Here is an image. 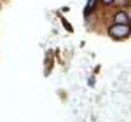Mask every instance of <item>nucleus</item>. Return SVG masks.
Masks as SVG:
<instances>
[{"label":"nucleus","instance_id":"1","mask_svg":"<svg viewBox=\"0 0 131 122\" xmlns=\"http://www.w3.org/2000/svg\"><path fill=\"white\" fill-rule=\"evenodd\" d=\"M107 35L112 40H128L131 35V25H117L110 23L107 26Z\"/></svg>","mask_w":131,"mask_h":122},{"label":"nucleus","instance_id":"2","mask_svg":"<svg viewBox=\"0 0 131 122\" xmlns=\"http://www.w3.org/2000/svg\"><path fill=\"white\" fill-rule=\"evenodd\" d=\"M110 23H117V25H131V16L128 9H115L112 12V18H110Z\"/></svg>","mask_w":131,"mask_h":122},{"label":"nucleus","instance_id":"3","mask_svg":"<svg viewBox=\"0 0 131 122\" xmlns=\"http://www.w3.org/2000/svg\"><path fill=\"white\" fill-rule=\"evenodd\" d=\"M100 7V0H88L86 9H84V18H88L89 14H94Z\"/></svg>","mask_w":131,"mask_h":122},{"label":"nucleus","instance_id":"4","mask_svg":"<svg viewBox=\"0 0 131 122\" xmlns=\"http://www.w3.org/2000/svg\"><path fill=\"white\" fill-rule=\"evenodd\" d=\"M100 5H103V7H112V5H115V0H100Z\"/></svg>","mask_w":131,"mask_h":122},{"label":"nucleus","instance_id":"5","mask_svg":"<svg viewBox=\"0 0 131 122\" xmlns=\"http://www.w3.org/2000/svg\"><path fill=\"white\" fill-rule=\"evenodd\" d=\"M61 23H63V26L67 28V31H72V26H70V25H68V21L65 19V18H61Z\"/></svg>","mask_w":131,"mask_h":122},{"label":"nucleus","instance_id":"6","mask_svg":"<svg viewBox=\"0 0 131 122\" xmlns=\"http://www.w3.org/2000/svg\"><path fill=\"white\" fill-rule=\"evenodd\" d=\"M88 84H89L91 87H93V86H94V77H93V75H91L89 79H88Z\"/></svg>","mask_w":131,"mask_h":122}]
</instances>
